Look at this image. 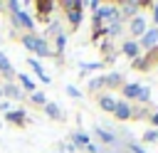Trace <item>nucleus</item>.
Here are the masks:
<instances>
[{"mask_svg":"<svg viewBox=\"0 0 158 153\" xmlns=\"http://www.w3.org/2000/svg\"><path fill=\"white\" fill-rule=\"evenodd\" d=\"M5 7L10 10V15H12V25H15V27L32 32L35 22H32V17H30L27 12H22V2H17V0H10V2H5Z\"/></svg>","mask_w":158,"mask_h":153,"instance_id":"nucleus-1","label":"nucleus"},{"mask_svg":"<svg viewBox=\"0 0 158 153\" xmlns=\"http://www.w3.org/2000/svg\"><path fill=\"white\" fill-rule=\"evenodd\" d=\"M22 44L30 49V52H35L37 57H49V44L44 42V37H40V35H25L22 37Z\"/></svg>","mask_w":158,"mask_h":153,"instance_id":"nucleus-2","label":"nucleus"},{"mask_svg":"<svg viewBox=\"0 0 158 153\" xmlns=\"http://www.w3.org/2000/svg\"><path fill=\"white\" fill-rule=\"evenodd\" d=\"M94 17H99L104 25L118 22V7H116V5H99V10H96V15H94Z\"/></svg>","mask_w":158,"mask_h":153,"instance_id":"nucleus-3","label":"nucleus"},{"mask_svg":"<svg viewBox=\"0 0 158 153\" xmlns=\"http://www.w3.org/2000/svg\"><path fill=\"white\" fill-rule=\"evenodd\" d=\"M114 116H116L118 121H126V118H131V116H133V109L128 106V101H116Z\"/></svg>","mask_w":158,"mask_h":153,"instance_id":"nucleus-4","label":"nucleus"},{"mask_svg":"<svg viewBox=\"0 0 158 153\" xmlns=\"http://www.w3.org/2000/svg\"><path fill=\"white\" fill-rule=\"evenodd\" d=\"M141 44H143L146 49H153V47L158 44V27L146 30V32H143V37H141Z\"/></svg>","mask_w":158,"mask_h":153,"instance_id":"nucleus-5","label":"nucleus"},{"mask_svg":"<svg viewBox=\"0 0 158 153\" xmlns=\"http://www.w3.org/2000/svg\"><path fill=\"white\" fill-rule=\"evenodd\" d=\"M128 32L143 37V32H146V20H143V17H133V20L128 22Z\"/></svg>","mask_w":158,"mask_h":153,"instance_id":"nucleus-6","label":"nucleus"},{"mask_svg":"<svg viewBox=\"0 0 158 153\" xmlns=\"http://www.w3.org/2000/svg\"><path fill=\"white\" fill-rule=\"evenodd\" d=\"M10 123H17V126H25V109H17V111H7L5 116Z\"/></svg>","mask_w":158,"mask_h":153,"instance_id":"nucleus-7","label":"nucleus"},{"mask_svg":"<svg viewBox=\"0 0 158 153\" xmlns=\"http://www.w3.org/2000/svg\"><path fill=\"white\" fill-rule=\"evenodd\" d=\"M27 62H30V67H32V69H35V72H37V76H40V81H44V84H49V76H47V74H44V69H42V67H40V62H37V59H35V57H30V59H27Z\"/></svg>","mask_w":158,"mask_h":153,"instance_id":"nucleus-8","label":"nucleus"},{"mask_svg":"<svg viewBox=\"0 0 158 153\" xmlns=\"http://www.w3.org/2000/svg\"><path fill=\"white\" fill-rule=\"evenodd\" d=\"M44 111H47V116H52V118H57V121L64 118V116H62V109H59L54 101H47V104H44Z\"/></svg>","mask_w":158,"mask_h":153,"instance_id":"nucleus-9","label":"nucleus"},{"mask_svg":"<svg viewBox=\"0 0 158 153\" xmlns=\"http://www.w3.org/2000/svg\"><path fill=\"white\" fill-rule=\"evenodd\" d=\"M0 72H2V74H5L7 79H10L12 74H15V69H12V64H10V59H7V57H5L2 52H0Z\"/></svg>","mask_w":158,"mask_h":153,"instance_id":"nucleus-10","label":"nucleus"},{"mask_svg":"<svg viewBox=\"0 0 158 153\" xmlns=\"http://www.w3.org/2000/svg\"><path fill=\"white\" fill-rule=\"evenodd\" d=\"M72 143H74V146H84V148H86L91 141H89V136H86V133H81V131H74V133H72Z\"/></svg>","mask_w":158,"mask_h":153,"instance_id":"nucleus-11","label":"nucleus"},{"mask_svg":"<svg viewBox=\"0 0 158 153\" xmlns=\"http://www.w3.org/2000/svg\"><path fill=\"white\" fill-rule=\"evenodd\" d=\"M141 7H143V2H133V0H131V2H123V5H121L123 15H136V12L141 10Z\"/></svg>","mask_w":158,"mask_h":153,"instance_id":"nucleus-12","label":"nucleus"},{"mask_svg":"<svg viewBox=\"0 0 158 153\" xmlns=\"http://www.w3.org/2000/svg\"><path fill=\"white\" fill-rule=\"evenodd\" d=\"M2 94H7L10 99H22V89H20L17 84H7V86L2 89Z\"/></svg>","mask_w":158,"mask_h":153,"instance_id":"nucleus-13","label":"nucleus"},{"mask_svg":"<svg viewBox=\"0 0 158 153\" xmlns=\"http://www.w3.org/2000/svg\"><path fill=\"white\" fill-rule=\"evenodd\" d=\"M138 91H141V84H126L123 86V96L126 99H138Z\"/></svg>","mask_w":158,"mask_h":153,"instance_id":"nucleus-14","label":"nucleus"},{"mask_svg":"<svg viewBox=\"0 0 158 153\" xmlns=\"http://www.w3.org/2000/svg\"><path fill=\"white\" fill-rule=\"evenodd\" d=\"M99 106H101L104 111H114V109H116V99H111V96H101V99H99Z\"/></svg>","mask_w":158,"mask_h":153,"instance_id":"nucleus-15","label":"nucleus"},{"mask_svg":"<svg viewBox=\"0 0 158 153\" xmlns=\"http://www.w3.org/2000/svg\"><path fill=\"white\" fill-rule=\"evenodd\" d=\"M96 136H99L101 141H106V143H116V136H114L111 131H106V128H101V126L96 128Z\"/></svg>","mask_w":158,"mask_h":153,"instance_id":"nucleus-16","label":"nucleus"},{"mask_svg":"<svg viewBox=\"0 0 158 153\" xmlns=\"http://www.w3.org/2000/svg\"><path fill=\"white\" fill-rule=\"evenodd\" d=\"M35 5H37V10H40L42 15H44V12H52V10H54V2H52V0H37Z\"/></svg>","mask_w":158,"mask_h":153,"instance_id":"nucleus-17","label":"nucleus"},{"mask_svg":"<svg viewBox=\"0 0 158 153\" xmlns=\"http://www.w3.org/2000/svg\"><path fill=\"white\" fill-rule=\"evenodd\" d=\"M123 54L133 59V57L138 54V44H136V42H126V44H123Z\"/></svg>","mask_w":158,"mask_h":153,"instance_id":"nucleus-18","label":"nucleus"},{"mask_svg":"<svg viewBox=\"0 0 158 153\" xmlns=\"http://www.w3.org/2000/svg\"><path fill=\"white\" fill-rule=\"evenodd\" d=\"M20 84H22L25 91H32V94H35V81H32L27 74H20Z\"/></svg>","mask_w":158,"mask_h":153,"instance_id":"nucleus-19","label":"nucleus"},{"mask_svg":"<svg viewBox=\"0 0 158 153\" xmlns=\"http://www.w3.org/2000/svg\"><path fill=\"white\" fill-rule=\"evenodd\" d=\"M47 35H54V37H59V35H64V32H62L59 22H49V25H47Z\"/></svg>","mask_w":158,"mask_h":153,"instance_id":"nucleus-20","label":"nucleus"},{"mask_svg":"<svg viewBox=\"0 0 158 153\" xmlns=\"http://www.w3.org/2000/svg\"><path fill=\"white\" fill-rule=\"evenodd\" d=\"M118 32H121V20H118V22H111V25H106V35L116 37Z\"/></svg>","mask_w":158,"mask_h":153,"instance_id":"nucleus-21","label":"nucleus"},{"mask_svg":"<svg viewBox=\"0 0 158 153\" xmlns=\"http://www.w3.org/2000/svg\"><path fill=\"white\" fill-rule=\"evenodd\" d=\"M118 81H121L118 74H106V76H104V84H106V86H116Z\"/></svg>","mask_w":158,"mask_h":153,"instance_id":"nucleus-22","label":"nucleus"},{"mask_svg":"<svg viewBox=\"0 0 158 153\" xmlns=\"http://www.w3.org/2000/svg\"><path fill=\"white\" fill-rule=\"evenodd\" d=\"M101 86H104V76H96V79L89 81V91H99Z\"/></svg>","mask_w":158,"mask_h":153,"instance_id":"nucleus-23","label":"nucleus"},{"mask_svg":"<svg viewBox=\"0 0 158 153\" xmlns=\"http://www.w3.org/2000/svg\"><path fill=\"white\" fill-rule=\"evenodd\" d=\"M138 99H141V101H151V89H148V86H141Z\"/></svg>","mask_w":158,"mask_h":153,"instance_id":"nucleus-24","label":"nucleus"},{"mask_svg":"<svg viewBox=\"0 0 158 153\" xmlns=\"http://www.w3.org/2000/svg\"><path fill=\"white\" fill-rule=\"evenodd\" d=\"M143 141H146V143H153V141H158V133H156V131H146V133H143Z\"/></svg>","mask_w":158,"mask_h":153,"instance_id":"nucleus-25","label":"nucleus"},{"mask_svg":"<svg viewBox=\"0 0 158 153\" xmlns=\"http://www.w3.org/2000/svg\"><path fill=\"white\" fill-rule=\"evenodd\" d=\"M64 42H67V35H59V37H57V52L64 49Z\"/></svg>","mask_w":158,"mask_h":153,"instance_id":"nucleus-26","label":"nucleus"},{"mask_svg":"<svg viewBox=\"0 0 158 153\" xmlns=\"http://www.w3.org/2000/svg\"><path fill=\"white\" fill-rule=\"evenodd\" d=\"M67 94H69V96H74V99H79V96H81V91H79L77 86H67Z\"/></svg>","mask_w":158,"mask_h":153,"instance_id":"nucleus-27","label":"nucleus"},{"mask_svg":"<svg viewBox=\"0 0 158 153\" xmlns=\"http://www.w3.org/2000/svg\"><path fill=\"white\" fill-rule=\"evenodd\" d=\"M32 101H35V104H44V94L35 91V94H32Z\"/></svg>","mask_w":158,"mask_h":153,"instance_id":"nucleus-28","label":"nucleus"},{"mask_svg":"<svg viewBox=\"0 0 158 153\" xmlns=\"http://www.w3.org/2000/svg\"><path fill=\"white\" fill-rule=\"evenodd\" d=\"M131 151H136V153H146V151H143L138 143H133V141H131Z\"/></svg>","mask_w":158,"mask_h":153,"instance_id":"nucleus-29","label":"nucleus"},{"mask_svg":"<svg viewBox=\"0 0 158 153\" xmlns=\"http://www.w3.org/2000/svg\"><path fill=\"white\" fill-rule=\"evenodd\" d=\"M151 7H153V20H156V22H158V2H153V5H151Z\"/></svg>","mask_w":158,"mask_h":153,"instance_id":"nucleus-30","label":"nucleus"},{"mask_svg":"<svg viewBox=\"0 0 158 153\" xmlns=\"http://www.w3.org/2000/svg\"><path fill=\"white\" fill-rule=\"evenodd\" d=\"M7 109H10V104L7 101H0V111H7Z\"/></svg>","mask_w":158,"mask_h":153,"instance_id":"nucleus-31","label":"nucleus"},{"mask_svg":"<svg viewBox=\"0 0 158 153\" xmlns=\"http://www.w3.org/2000/svg\"><path fill=\"white\" fill-rule=\"evenodd\" d=\"M151 123H153V126H158V111H156V114L151 116Z\"/></svg>","mask_w":158,"mask_h":153,"instance_id":"nucleus-32","label":"nucleus"},{"mask_svg":"<svg viewBox=\"0 0 158 153\" xmlns=\"http://www.w3.org/2000/svg\"><path fill=\"white\" fill-rule=\"evenodd\" d=\"M0 10H5V2H0Z\"/></svg>","mask_w":158,"mask_h":153,"instance_id":"nucleus-33","label":"nucleus"},{"mask_svg":"<svg viewBox=\"0 0 158 153\" xmlns=\"http://www.w3.org/2000/svg\"><path fill=\"white\" fill-rule=\"evenodd\" d=\"M0 96H2V89H0Z\"/></svg>","mask_w":158,"mask_h":153,"instance_id":"nucleus-34","label":"nucleus"}]
</instances>
